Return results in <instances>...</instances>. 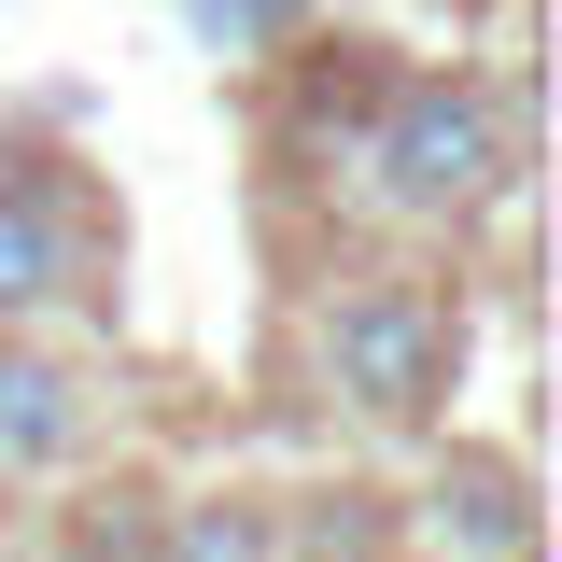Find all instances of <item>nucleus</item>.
<instances>
[{
	"mask_svg": "<svg viewBox=\"0 0 562 562\" xmlns=\"http://www.w3.org/2000/svg\"><path fill=\"white\" fill-rule=\"evenodd\" d=\"M436 549H479V562H535V492L506 450H464L436 479Z\"/></svg>",
	"mask_w": 562,
	"mask_h": 562,
	"instance_id": "obj_5",
	"label": "nucleus"
},
{
	"mask_svg": "<svg viewBox=\"0 0 562 562\" xmlns=\"http://www.w3.org/2000/svg\"><path fill=\"white\" fill-rule=\"evenodd\" d=\"M99 450V380L0 324V479H70Z\"/></svg>",
	"mask_w": 562,
	"mask_h": 562,
	"instance_id": "obj_4",
	"label": "nucleus"
},
{
	"mask_svg": "<svg viewBox=\"0 0 562 562\" xmlns=\"http://www.w3.org/2000/svg\"><path fill=\"white\" fill-rule=\"evenodd\" d=\"M113 506H127V520H85L70 562H155V506H169V492H113Z\"/></svg>",
	"mask_w": 562,
	"mask_h": 562,
	"instance_id": "obj_8",
	"label": "nucleus"
},
{
	"mask_svg": "<svg viewBox=\"0 0 562 562\" xmlns=\"http://www.w3.org/2000/svg\"><path fill=\"white\" fill-rule=\"evenodd\" d=\"M281 29H310V0H198V43H225V57H254Z\"/></svg>",
	"mask_w": 562,
	"mask_h": 562,
	"instance_id": "obj_7",
	"label": "nucleus"
},
{
	"mask_svg": "<svg viewBox=\"0 0 562 562\" xmlns=\"http://www.w3.org/2000/svg\"><path fill=\"white\" fill-rule=\"evenodd\" d=\"M310 380L324 408H351L366 436H436L450 394H464V324L450 295H422L394 268H351L310 295Z\"/></svg>",
	"mask_w": 562,
	"mask_h": 562,
	"instance_id": "obj_2",
	"label": "nucleus"
},
{
	"mask_svg": "<svg viewBox=\"0 0 562 562\" xmlns=\"http://www.w3.org/2000/svg\"><path fill=\"white\" fill-rule=\"evenodd\" d=\"M155 562H281V506L268 492H183V506H155Z\"/></svg>",
	"mask_w": 562,
	"mask_h": 562,
	"instance_id": "obj_6",
	"label": "nucleus"
},
{
	"mask_svg": "<svg viewBox=\"0 0 562 562\" xmlns=\"http://www.w3.org/2000/svg\"><path fill=\"white\" fill-rule=\"evenodd\" d=\"M450 14H492V0H450Z\"/></svg>",
	"mask_w": 562,
	"mask_h": 562,
	"instance_id": "obj_9",
	"label": "nucleus"
},
{
	"mask_svg": "<svg viewBox=\"0 0 562 562\" xmlns=\"http://www.w3.org/2000/svg\"><path fill=\"white\" fill-rule=\"evenodd\" d=\"M366 198L408 211V225H464L479 198L520 183V85H492V70H380V99H366Z\"/></svg>",
	"mask_w": 562,
	"mask_h": 562,
	"instance_id": "obj_1",
	"label": "nucleus"
},
{
	"mask_svg": "<svg viewBox=\"0 0 562 562\" xmlns=\"http://www.w3.org/2000/svg\"><path fill=\"white\" fill-rule=\"evenodd\" d=\"M85 281H99V211L70 155H0V324H43Z\"/></svg>",
	"mask_w": 562,
	"mask_h": 562,
	"instance_id": "obj_3",
	"label": "nucleus"
}]
</instances>
